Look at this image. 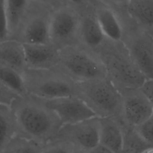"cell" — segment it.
Segmentation results:
<instances>
[{
	"mask_svg": "<svg viewBox=\"0 0 153 153\" xmlns=\"http://www.w3.org/2000/svg\"><path fill=\"white\" fill-rule=\"evenodd\" d=\"M79 31L84 42L90 48L99 47L106 39L96 17L86 16L81 20Z\"/></svg>",
	"mask_w": 153,
	"mask_h": 153,
	"instance_id": "obj_18",
	"label": "cell"
},
{
	"mask_svg": "<svg viewBox=\"0 0 153 153\" xmlns=\"http://www.w3.org/2000/svg\"><path fill=\"white\" fill-rule=\"evenodd\" d=\"M102 61L105 64L108 76L111 75L121 87H140L146 81L131 59L124 45L120 50L110 49L105 52Z\"/></svg>",
	"mask_w": 153,
	"mask_h": 153,
	"instance_id": "obj_7",
	"label": "cell"
},
{
	"mask_svg": "<svg viewBox=\"0 0 153 153\" xmlns=\"http://www.w3.org/2000/svg\"><path fill=\"white\" fill-rule=\"evenodd\" d=\"M119 90L122 96L121 115L126 124L136 127L153 114L151 102L140 87H121Z\"/></svg>",
	"mask_w": 153,
	"mask_h": 153,
	"instance_id": "obj_9",
	"label": "cell"
},
{
	"mask_svg": "<svg viewBox=\"0 0 153 153\" xmlns=\"http://www.w3.org/2000/svg\"><path fill=\"white\" fill-rule=\"evenodd\" d=\"M81 20L70 7L59 5L51 11L49 25L50 43L58 50L74 45Z\"/></svg>",
	"mask_w": 153,
	"mask_h": 153,
	"instance_id": "obj_5",
	"label": "cell"
},
{
	"mask_svg": "<svg viewBox=\"0 0 153 153\" xmlns=\"http://www.w3.org/2000/svg\"><path fill=\"white\" fill-rule=\"evenodd\" d=\"M44 100L57 115L63 125L75 124L97 116L87 104L76 95Z\"/></svg>",
	"mask_w": 153,
	"mask_h": 153,
	"instance_id": "obj_10",
	"label": "cell"
},
{
	"mask_svg": "<svg viewBox=\"0 0 153 153\" xmlns=\"http://www.w3.org/2000/svg\"><path fill=\"white\" fill-rule=\"evenodd\" d=\"M67 1H68L69 2H70L72 4L76 5V4H81L84 0H67Z\"/></svg>",
	"mask_w": 153,
	"mask_h": 153,
	"instance_id": "obj_28",
	"label": "cell"
},
{
	"mask_svg": "<svg viewBox=\"0 0 153 153\" xmlns=\"http://www.w3.org/2000/svg\"><path fill=\"white\" fill-rule=\"evenodd\" d=\"M27 69L53 68L59 62V50L51 44H23Z\"/></svg>",
	"mask_w": 153,
	"mask_h": 153,
	"instance_id": "obj_12",
	"label": "cell"
},
{
	"mask_svg": "<svg viewBox=\"0 0 153 153\" xmlns=\"http://www.w3.org/2000/svg\"><path fill=\"white\" fill-rule=\"evenodd\" d=\"M51 10L33 4L11 39L22 44H51L49 25Z\"/></svg>",
	"mask_w": 153,
	"mask_h": 153,
	"instance_id": "obj_6",
	"label": "cell"
},
{
	"mask_svg": "<svg viewBox=\"0 0 153 153\" xmlns=\"http://www.w3.org/2000/svg\"><path fill=\"white\" fill-rule=\"evenodd\" d=\"M123 44L146 80L152 79L153 36L147 33H140L124 41Z\"/></svg>",
	"mask_w": 153,
	"mask_h": 153,
	"instance_id": "obj_11",
	"label": "cell"
},
{
	"mask_svg": "<svg viewBox=\"0 0 153 153\" xmlns=\"http://www.w3.org/2000/svg\"><path fill=\"white\" fill-rule=\"evenodd\" d=\"M0 65L11 68L22 75L27 69L23 44L11 38L1 41Z\"/></svg>",
	"mask_w": 153,
	"mask_h": 153,
	"instance_id": "obj_14",
	"label": "cell"
},
{
	"mask_svg": "<svg viewBox=\"0 0 153 153\" xmlns=\"http://www.w3.org/2000/svg\"><path fill=\"white\" fill-rule=\"evenodd\" d=\"M30 5V0H5L9 38L16 33Z\"/></svg>",
	"mask_w": 153,
	"mask_h": 153,
	"instance_id": "obj_17",
	"label": "cell"
},
{
	"mask_svg": "<svg viewBox=\"0 0 153 153\" xmlns=\"http://www.w3.org/2000/svg\"><path fill=\"white\" fill-rule=\"evenodd\" d=\"M22 76L27 93L44 99L77 94V82L56 67L27 69Z\"/></svg>",
	"mask_w": 153,
	"mask_h": 153,
	"instance_id": "obj_2",
	"label": "cell"
},
{
	"mask_svg": "<svg viewBox=\"0 0 153 153\" xmlns=\"http://www.w3.org/2000/svg\"><path fill=\"white\" fill-rule=\"evenodd\" d=\"M133 128L145 143L150 147H153V114L140 124Z\"/></svg>",
	"mask_w": 153,
	"mask_h": 153,
	"instance_id": "obj_22",
	"label": "cell"
},
{
	"mask_svg": "<svg viewBox=\"0 0 153 153\" xmlns=\"http://www.w3.org/2000/svg\"><path fill=\"white\" fill-rule=\"evenodd\" d=\"M17 134L44 145L56 137L63 126L55 112L42 98L30 94L19 96L11 102Z\"/></svg>",
	"mask_w": 153,
	"mask_h": 153,
	"instance_id": "obj_1",
	"label": "cell"
},
{
	"mask_svg": "<svg viewBox=\"0 0 153 153\" xmlns=\"http://www.w3.org/2000/svg\"><path fill=\"white\" fill-rule=\"evenodd\" d=\"M113 3L119 5H127L128 6L131 0H109Z\"/></svg>",
	"mask_w": 153,
	"mask_h": 153,
	"instance_id": "obj_27",
	"label": "cell"
},
{
	"mask_svg": "<svg viewBox=\"0 0 153 153\" xmlns=\"http://www.w3.org/2000/svg\"><path fill=\"white\" fill-rule=\"evenodd\" d=\"M9 38L5 0H0V42Z\"/></svg>",
	"mask_w": 153,
	"mask_h": 153,
	"instance_id": "obj_23",
	"label": "cell"
},
{
	"mask_svg": "<svg viewBox=\"0 0 153 153\" xmlns=\"http://www.w3.org/2000/svg\"><path fill=\"white\" fill-rule=\"evenodd\" d=\"M76 96L82 99L97 117H116L121 115V93L108 76L77 82Z\"/></svg>",
	"mask_w": 153,
	"mask_h": 153,
	"instance_id": "obj_3",
	"label": "cell"
},
{
	"mask_svg": "<svg viewBox=\"0 0 153 153\" xmlns=\"http://www.w3.org/2000/svg\"><path fill=\"white\" fill-rule=\"evenodd\" d=\"M140 88L146 95L153 108V79L146 80Z\"/></svg>",
	"mask_w": 153,
	"mask_h": 153,
	"instance_id": "obj_26",
	"label": "cell"
},
{
	"mask_svg": "<svg viewBox=\"0 0 153 153\" xmlns=\"http://www.w3.org/2000/svg\"><path fill=\"white\" fill-rule=\"evenodd\" d=\"M55 137L67 141L76 152H92L99 143V118L63 125Z\"/></svg>",
	"mask_w": 153,
	"mask_h": 153,
	"instance_id": "obj_8",
	"label": "cell"
},
{
	"mask_svg": "<svg viewBox=\"0 0 153 153\" xmlns=\"http://www.w3.org/2000/svg\"><path fill=\"white\" fill-rule=\"evenodd\" d=\"M76 82H84L108 77L102 60L75 45L59 50V62L55 66Z\"/></svg>",
	"mask_w": 153,
	"mask_h": 153,
	"instance_id": "obj_4",
	"label": "cell"
},
{
	"mask_svg": "<svg viewBox=\"0 0 153 153\" xmlns=\"http://www.w3.org/2000/svg\"><path fill=\"white\" fill-rule=\"evenodd\" d=\"M17 97L0 81V103L10 105L11 101Z\"/></svg>",
	"mask_w": 153,
	"mask_h": 153,
	"instance_id": "obj_24",
	"label": "cell"
},
{
	"mask_svg": "<svg viewBox=\"0 0 153 153\" xmlns=\"http://www.w3.org/2000/svg\"><path fill=\"white\" fill-rule=\"evenodd\" d=\"M17 133L16 123L10 105L0 103V153H4Z\"/></svg>",
	"mask_w": 153,
	"mask_h": 153,
	"instance_id": "obj_16",
	"label": "cell"
},
{
	"mask_svg": "<svg viewBox=\"0 0 153 153\" xmlns=\"http://www.w3.org/2000/svg\"><path fill=\"white\" fill-rule=\"evenodd\" d=\"M42 144L26 137L15 134L8 143L5 153H41L43 152Z\"/></svg>",
	"mask_w": 153,
	"mask_h": 153,
	"instance_id": "obj_20",
	"label": "cell"
},
{
	"mask_svg": "<svg viewBox=\"0 0 153 153\" xmlns=\"http://www.w3.org/2000/svg\"><path fill=\"white\" fill-rule=\"evenodd\" d=\"M59 1L60 0H30V2L33 4L40 6L51 11L59 5Z\"/></svg>",
	"mask_w": 153,
	"mask_h": 153,
	"instance_id": "obj_25",
	"label": "cell"
},
{
	"mask_svg": "<svg viewBox=\"0 0 153 153\" xmlns=\"http://www.w3.org/2000/svg\"><path fill=\"white\" fill-rule=\"evenodd\" d=\"M0 81L17 96L27 94L22 75L11 68L0 65Z\"/></svg>",
	"mask_w": 153,
	"mask_h": 153,
	"instance_id": "obj_19",
	"label": "cell"
},
{
	"mask_svg": "<svg viewBox=\"0 0 153 153\" xmlns=\"http://www.w3.org/2000/svg\"><path fill=\"white\" fill-rule=\"evenodd\" d=\"M129 11L141 23L153 26V0H131Z\"/></svg>",
	"mask_w": 153,
	"mask_h": 153,
	"instance_id": "obj_21",
	"label": "cell"
},
{
	"mask_svg": "<svg viewBox=\"0 0 153 153\" xmlns=\"http://www.w3.org/2000/svg\"><path fill=\"white\" fill-rule=\"evenodd\" d=\"M95 17L107 39L113 42L122 41L123 27L112 10L107 7L99 8L96 10Z\"/></svg>",
	"mask_w": 153,
	"mask_h": 153,
	"instance_id": "obj_15",
	"label": "cell"
},
{
	"mask_svg": "<svg viewBox=\"0 0 153 153\" xmlns=\"http://www.w3.org/2000/svg\"><path fill=\"white\" fill-rule=\"evenodd\" d=\"M99 143L109 152H123L124 131L115 117H99Z\"/></svg>",
	"mask_w": 153,
	"mask_h": 153,
	"instance_id": "obj_13",
	"label": "cell"
}]
</instances>
